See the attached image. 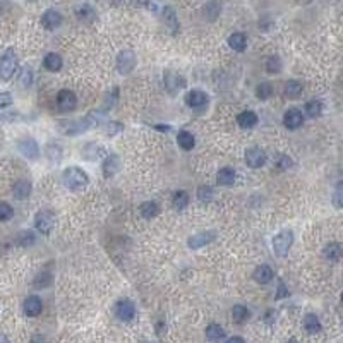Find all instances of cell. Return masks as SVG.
Segmentation results:
<instances>
[{
    "label": "cell",
    "instance_id": "obj_1",
    "mask_svg": "<svg viewBox=\"0 0 343 343\" xmlns=\"http://www.w3.org/2000/svg\"><path fill=\"white\" fill-rule=\"evenodd\" d=\"M62 182L69 190H81L88 185V175L79 167H69L62 173Z\"/></svg>",
    "mask_w": 343,
    "mask_h": 343
},
{
    "label": "cell",
    "instance_id": "obj_2",
    "mask_svg": "<svg viewBox=\"0 0 343 343\" xmlns=\"http://www.w3.org/2000/svg\"><path fill=\"white\" fill-rule=\"evenodd\" d=\"M292 244H293V233L290 232V230H281L280 233H276V235L273 237V251H275V254L280 256V258L288 254Z\"/></svg>",
    "mask_w": 343,
    "mask_h": 343
},
{
    "label": "cell",
    "instance_id": "obj_3",
    "mask_svg": "<svg viewBox=\"0 0 343 343\" xmlns=\"http://www.w3.org/2000/svg\"><path fill=\"white\" fill-rule=\"evenodd\" d=\"M17 69V59L14 55V50L9 48L6 54L0 57V77L4 81H9L12 76H14Z\"/></svg>",
    "mask_w": 343,
    "mask_h": 343
},
{
    "label": "cell",
    "instance_id": "obj_4",
    "mask_svg": "<svg viewBox=\"0 0 343 343\" xmlns=\"http://www.w3.org/2000/svg\"><path fill=\"white\" fill-rule=\"evenodd\" d=\"M54 225H55V218L50 211L41 210L34 216V227H36L38 232L43 233V235H50V232L54 230Z\"/></svg>",
    "mask_w": 343,
    "mask_h": 343
},
{
    "label": "cell",
    "instance_id": "obj_5",
    "mask_svg": "<svg viewBox=\"0 0 343 343\" xmlns=\"http://www.w3.org/2000/svg\"><path fill=\"white\" fill-rule=\"evenodd\" d=\"M59 129L66 134V136H77V134L86 132L91 127L84 117V119H81V120H64V122L59 124Z\"/></svg>",
    "mask_w": 343,
    "mask_h": 343
},
{
    "label": "cell",
    "instance_id": "obj_6",
    "mask_svg": "<svg viewBox=\"0 0 343 343\" xmlns=\"http://www.w3.org/2000/svg\"><path fill=\"white\" fill-rule=\"evenodd\" d=\"M136 67V54L132 50H122L117 55V71L120 74H129Z\"/></svg>",
    "mask_w": 343,
    "mask_h": 343
},
{
    "label": "cell",
    "instance_id": "obj_7",
    "mask_svg": "<svg viewBox=\"0 0 343 343\" xmlns=\"http://www.w3.org/2000/svg\"><path fill=\"white\" fill-rule=\"evenodd\" d=\"M115 316L124 323H129V321L134 319L136 316V306L132 304V301H127V299H122L115 304Z\"/></svg>",
    "mask_w": 343,
    "mask_h": 343
},
{
    "label": "cell",
    "instance_id": "obj_8",
    "mask_svg": "<svg viewBox=\"0 0 343 343\" xmlns=\"http://www.w3.org/2000/svg\"><path fill=\"white\" fill-rule=\"evenodd\" d=\"M77 105V98L71 89H62L57 94V107L62 112H71Z\"/></svg>",
    "mask_w": 343,
    "mask_h": 343
},
{
    "label": "cell",
    "instance_id": "obj_9",
    "mask_svg": "<svg viewBox=\"0 0 343 343\" xmlns=\"http://www.w3.org/2000/svg\"><path fill=\"white\" fill-rule=\"evenodd\" d=\"M17 148H19L21 155L26 156V158H29V160H36L38 155H40V148H38L36 141L31 137L21 139V141L17 142Z\"/></svg>",
    "mask_w": 343,
    "mask_h": 343
},
{
    "label": "cell",
    "instance_id": "obj_10",
    "mask_svg": "<svg viewBox=\"0 0 343 343\" xmlns=\"http://www.w3.org/2000/svg\"><path fill=\"white\" fill-rule=\"evenodd\" d=\"M266 162V155L259 148H249L246 150V163L251 168H261Z\"/></svg>",
    "mask_w": 343,
    "mask_h": 343
},
{
    "label": "cell",
    "instance_id": "obj_11",
    "mask_svg": "<svg viewBox=\"0 0 343 343\" xmlns=\"http://www.w3.org/2000/svg\"><path fill=\"white\" fill-rule=\"evenodd\" d=\"M304 124V114L299 108H290V110L285 112L283 115V125L286 129H290V131H293V129H299L301 125Z\"/></svg>",
    "mask_w": 343,
    "mask_h": 343
},
{
    "label": "cell",
    "instance_id": "obj_12",
    "mask_svg": "<svg viewBox=\"0 0 343 343\" xmlns=\"http://www.w3.org/2000/svg\"><path fill=\"white\" fill-rule=\"evenodd\" d=\"M165 86H167L168 93L175 94L179 89L185 88V79H184V77H180L177 72L167 71V72H165Z\"/></svg>",
    "mask_w": 343,
    "mask_h": 343
},
{
    "label": "cell",
    "instance_id": "obj_13",
    "mask_svg": "<svg viewBox=\"0 0 343 343\" xmlns=\"http://www.w3.org/2000/svg\"><path fill=\"white\" fill-rule=\"evenodd\" d=\"M185 103L194 108V110H199V108L206 107L208 103V94L205 91H199V89H192L190 93H187V96H185Z\"/></svg>",
    "mask_w": 343,
    "mask_h": 343
},
{
    "label": "cell",
    "instance_id": "obj_14",
    "mask_svg": "<svg viewBox=\"0 0 343 343\" xmlns=\"http://www.w3.org/2000/svg\"><path fill=\"white\" fill-rule=\"evenodd\" d=\"M24 314L29 316V318H36L38 314H41L43 311V302L40 297H36V295H31V297H28L24 301Z\"/></svg>",
    "mask_w": 343,
    "mask_h": 343
},
{
    "label": "cell",
    "instance_id": "obj_15",
    "mask_svg": "<svg viewBox=\"0 0 343 343\" xmlns=\"http://www.w3.org/2000/svg\"><path fill=\"white\" fill-rule=\"evenodd\" d=\"M60 23H62V16H60V12L54 11V9H48V11L43 12L41 24H43V28H45V29H50V31H52V29L59 28Z\"/></svg>",
    "mask_w": 343,
    "mask_h": 343
},
{
    "label": "cell",
    "instance_id": "obj_16",
    "mask_svg": "<svg viewBox=\"0 0 343 343\" xmlns=\"http://www.w3.org/2000/svg\"><path fill=\"white\" fill-rule=\"evenodd\" d=\"M216 233L215 232H201V233H196V235L189 237L187 240V246L190 249H199V247H205L206 244H210L211 240H215Z\"/></svg>",
    "mask_w": 343,
    "mask_h": 343
},
{
    "label": "cell",
    "instance_id": "obj_17",
    "mask_svg": "<svg viewBox=\"0 0 343 343\" xmlns=\"http://www.w3.org/2000/svg\"><path fill=\"white\" fill-rule=\"evenodd\" d=\"M162 19H163V24L167 26L168 31H172L175 34L179 31V19H177V14L175 11H173L172 7H165L162 11Z\"/></svg>",
    "mask_w": 343,
    "mask_h": 343
},
{
    "label": "cell",
    "instance_id": "obj_18",
    "mask_svg": "<svg viewBox=\"0 0 343 343\" xmlns=\"http://www.w3.org/2000/svg\"><path fill=\"white\" fill-rule=\"evenodd\" d=\"M105 156V148L96 144V142H89L82 148V158L84 160H98Z\"/></svg>",
    "mask_w": 343,
    "mask_h": 343
},
{
    "label": "cell",
    "instance_id": "obj_19",
    "mask_svg": "<svg viewBox=\"0 0 343 343\" xmlns=\"http://www.w3.org/2000/svg\"><path fill=\"white\" fill-rule=\"evenodd\" d=\"M120 168V160L117 155H108L107 160L103 162V175L105 177H114Z\"/></svg>",
    "mask_w": 343,
    "mask_h": 343
},
{
    "label": "cell",
    "instance_id": "obj_20",
    "mask_svg": "<svg viewBox=\"0 0 343 343\" xmlns=\"http://www.w3.org/2000/svg\"><path fill=\"white\" fill-rule=\"evenodd\" d=\"M12 192H14V198L23 201V199H28L29 194H31V182L28 180H17L12 187Z\"/></svg>",
    "mask_w": 343,
    "mask_h": 343
},
{
    "label": "cell",
    "instance_id": "obj_21",
    "mask_svg": "<svg viewBox=\"0 0 343 343\" xmlns=\"http://www.w3.org/2000/svg\"><path fill=\"white\" fill-rule=\"evenodd\" d=\"M323 254H324V258H326L328 261L335 263V261H338V259H340L341 256H343L341 246L338 244V242H329V244L324 246Z\"/></svg>",
    "mask_w": 343,
    "mask_h": 343
},
{
    "label": "cell",
    "instance_id": "obj_22",
    "mask_svg": "<svg viewBox=\"0 0 343 343\" xmlns=\"http://www.w3.org/2000/svg\"><path fill=\"white\" fill-rule=\"evenodd\" d=\"M237 124H238V127H242V129H253L254 125L258 124V115H256L254 112L246 110V112H242V114H238Z\"/></svg>",
    "mask_w": 343,
    "mask_h": 343
},
{
    "label": "cell",
    "instance_id": "obj_23",
    "mask_svg": "<svg viewBox=\"0 0 343 343\" xmlns=\"http://www.w3.org/2000/svg\"><path fill=\"white\" fill-rule=\"evenodd\" d=\"M304 329H306L309 335H318L321 331V323L316 314H306L304 316Z\"/></svg>",
    "mask_w": 343,
    "mask_h": 343
},
{
    "label": "cell",
    "instance_id": "obj_24",
    "mask_svg": "<svg viewBox=\"0 0 343 343\" xmlns=\"http://www.w3.org/2000/svg\"><path fill=\"white\" fill-rule=\"evenodd\" d=\"M235 170L230 167H225L221 168V170L216 173V182H218L220 185H232L233 182H235Z\"/></svg>",
    "mask_w": 343,
    "mask_h": 343
},
{
    "label": "cell",
    "instance_id": "obj_25",
    "mask_svg": "<svg viewBox=\"0 0 343 343\" xmlns=\"http://www.w3.org/2000/svg\"><path fill=\"white\" fill-rule=\"evenodd\" d=\"M43 66H45V69H48L50 72H59L62 69V57L52 52V54H48L43 59Z\"/></svg>",
    "mask_w": 343,
    "mask_h": 343
},
{
    "label": "cell",
    "instance_id": "obj_26",
    "mask_svg": "<svg viewBox=\"0 0 343 343\" xmlns=\"http://www.w3.org/2000/svg\"><path fill=\"white\" fill-rule=\"evenodd\" d=\"M254 280L261 285L270 283V281L273 280V270L268 266V264H263V266H259L258 270L254 271Z\"/></svg>",
    "mask_w": 343,
    "mask_h": 343
},
{
    "label": "cell",
    "instance_id": "obj_27",
    "mask_svg": "<svg viewBox=\"0 0 343 343\" xmlns=\"http://www.w3.org/2000/svg\"><path fill=\"white\" fill-rule=\"evenodd\" d=\"M228 45H230V48L235 50V52H244L246 46H247L246 34L244 33H233V34H230Z\"/></svg>",
    "mask_w": 343,
    "mask_h": 343
},
{
    "label": "cell",
    "instance_id": "obj_28",
    "mask_svg": "<svg viewBox=\"0 0 343 343\" xmlns=\"http://www.w3.org/2000/svg\"><path fill=\"white\" fill-rule=\"evenodd\" d=\"M139 213H141L142 218L151 220L160 213V206L156 205V203H153V201H146V203H142V205L139 206Z\"/></svg>",
    "mask_w": 343,
    "mask_h": 343
},
{
    "label": "cell",
    "instance_id": "obj_29",
    "mask_svg": "<svg viewBox=\"0 0 343 343\" xmlns=\"http://www.w3.org/2000/svg\"><path fill=\"white\" fill-rule=\"evenodd\" d=\"M302 89H304V86H302L299 81H286L283 93H285V96H286V98L293 100V98H299V96H301V94H302Z\"/></svg>",
    "mask_w": 343,
    "mask_h": 343
},
{
    "label": "cell",
    "instance_id": "obj_30",
    "mask_svg": "<svg viewBox=\"0 0 343 343\" xmlns=\"http://www.w3.org/2000/svg\"><path fill=\"white\" fill-rule=\"evenodd\" d=\"M76 14H77V19L82 21V23H91V21L96 17V12H94V9L91 7V6H88V4H82L81 7H77Z\"/></svg>",
    "mask_w": 343,
    "mask_h": 343
},
{
    "label": "cell",
    "instance_id": "obj_31",
    "mask_svg": "<svg viewBox=\"0 0 343 343\" xmlns=\"http://www.w3.org/2000/svg\"><path fill=\"white\" fill-rule=\"evenodd\" d=\"M172 205H173V208H175L177 211L185 210L187 205H189V194L185 192V190H177V192L173 194V198H172Z\"/></svg>",
    "mask_w": 343,
    "mask_h": 343
},
{
    "label": "cell",
    "instance_id": "obj_32",
    "mask_svg": "<svg viewBox=\"0 0 343 343\" xmlns=\"http://www.w3.org/2000/svg\"><path fill=\"white\" fill-rule=\"evenodd\" d=\"M177 141H179V146L185 151H190L194 146H196V139H194L192 134L187 131H180L179 136H177Z\"/></svg>",
    "mask_w": 343,
    "mask_h": 343
},
{
    "label": "cell",
    "instance_id": "obj_33",
    "mask_svg": "<svg viewBox=\"0 0 343 343\" xmlns=\"http://www.w3.org/2000/svg\"><path fill=\"white\" fill-rule=\"evenodd\" d=\"M206 338L210 341H220L225 338V329L216 323H211L210 326L206 328Z\"/></svg>",
    "mask_w": 343,
    "mask_h": 343
},
{
    "label": "cell",
    "instance_id": "obj_34",
    "mask_svg": "<svg viewBox=\"0 0 343 343\" xmlns=\"http://www.w3.org/2000/svg\"><path fill=\"white\" fill-rule=\"evenodd\" d=\"M34 240H36V237H34V233L31 230H23V232H19L16 235V242L17 246L21 247H29L34 244Z\"/></svg>",
    "mask_w": 343,
    "mask_h": 343
},
{
    "label": "cell",
    "instance_id": "obj_35",
    "mask_svg": "<svg viewBox=\"0 0 343 343\" xmlns=\"http://www.w3.org/2000/svg\"><path fill=\"white\" fill-rule=\"evenodd\" d=\"M321 112H323V103H321L319 100H311V102L306 103V114L307 117H311V119L319 117Z\"/></svg>",
    "mask_w": 343,
    "mask_h": 343
},
{
    "label": "cell",
    "instance_id": "obj_36",
    "mask_svg": "<svg viewBox=\"0 0 343 343\" xmlns=\"http://www.w3.org/2000/svg\"><path fill=\"white\" fill-rule=\"evenodd\" d=\"M249 318V309H247L246 306H233V309H232V319L235 321V323L238 324H242L244 321Z\"/></svg>",
    "mask_w": 343,
    "mask_h": 343
},
{
    "label": "cell",
    "instance_id": "obj_37",
    "mask_svg": "<svg viewBox=\"0 0 343 343\" xmlns=\"http://www.w3.org/2000/svg\"><path fill=\"white\" fill-rule=\"evenodd\" d=\"M17 82H19V86H23V88H29L33 82V72L29 67H23L19 72V77H17Z\"/></svg>",
    "mask_w": 343,
    "mask_h": 343
},
{
    "label": "cell",
    "instance_id": "obj_38",
    "mask_svg": "<svg viewBox=\"0 0 343 343\" xmlns=\"http://www.w3.org/2000/svg\"><path fill=\"white\" fill-rule=\"evenodd\" d=\"M50 283H52V275L48 271L38 273L36 278H34V281H33L34 288H45V286H48Z\"/></svg>",
    "mask_w": 343,
    "mask_h": 343
},
{
    "label": "cell",
    "instance_id": "obj_39",
    "mask_svg": "<svg viewBox=\"0 0 343 343\" xmlns=\"http://www.w3.org/2000/svg\"><path fill=\"white\" fill-rule=\"evenodd\" d=\"M46 158H48L52 163H59L60 158H62V148L59 144H50L46 148Z\"/></svg>",
    "mask_w": 343,
    "mask_h": 343
},
{
    "label": "cell",
    "instance_id": "obj_40",
    "mask_svg": "<svg viewBox=\"0 0 343 343\" xmlns=\"http://www.w3.org/2000/svg\"><path fill=\"white\" fill-rule=\"evenodd\" d=\"M273 93V88L270 82H261V84H258V88H256V96L259 100H268L271 96Z\"/></svg>",
    "mask_w": 343,
    "mask_h": 343
},
{
    "label": "cell",
    "instance_id": "obj_41",
    "mask_svg": "<svg viewBox=\"0 0 343 343\" xmlns=\"http://www.w3.org/2000/svg\"><path fill=\"white\" fill-rule=\"evenodd\" d=\"M266 71L270 74H278L281 71V60L280 57H276V55H273L266 60Z\"/></svg>",
    "mask_w": 343,
    "mask_h": 343
},
{
    "label": "cell",
    "instance_id": "obj_42",
    "mask_svg": "<svg viewBox=\"0 0 343 343\" xmlns=\"http://www.w3.org/2000/svg\"><path fill=\"white\" fill-rule=\"evenodd\" d=\"M331 203H333V206L338 208V210L343 208V184L336 185L335 192H333V198H331Z\"/></svg>",
    "mask_w": 343,
    "mask_h": 343
},
{
    "label": "cell",
    "instance_id": "obj_43",
    "mask_svg": "<svg viewBox=\"0 0 343 343\" xmlns=\"http://www.w3.org/2000/svg\"><path fill=\"white\" fill-rule=\"evenodd\" d=\"M12 215H14V210H12V206L9 205V203H0V221H7L12 218Z\"/></svg>",
    "mask_w": 343,
    "mask_h": 343
},
{
    "label": "cell",
    "instance_id": "obj_44",
    "mask_svg": "<svg viewBox=\"0 0 343 343\" xmlns=\"http://www.w3.org/2000/svg\"><path fill=\"white\" fill-rule=\"evenodd\" d=\"M213 194H215V192H213V189L210 187V185H203V187L198 189V198L201 199V201H205V203L206 201H211Z\"/></svg>",
    "mask_w": 343,
    "mask_h": 343
},
{
    "label": "cell",
    "instance_id": "obj_45",
    "mask_svg": "<svg viewBox=\"0 0 343 343\" xmlns=\"http://www.w3.org/2000/svg\"><path fill=\"white\" fill-rule=\"evenodd\" d=\"M292 167V160L288 158L286 155H280L276 158V168H280V170H286V168Z\"/></svg>",
    "mask_w": 343,
    "mask_h": 343
},
{
    "label": "cell",
    "instance_id": "obj_46",
    "mask_svg": "<svg viewBox=\"0 0 343 343\" xmlns=\"http://www.w3.org/2000/svg\"><path fill=\"white\" fill-rule=\"evenodd\" d=\"M288 295H290V292H288V288H286V285L283 283V280H278V288H276L275 299L280 301V299H285V297H288Z\"/></svg>",
    "mask_w": 343,
    "mask_h": 343
},
{
    "label": "cell",
    "instance_id": "obj_47",
    "mask_svg": "<svg viewBox=\"0 0 343 343\" xmlns=\"http://www.w3.org/2000/svg\"><path fill=\"white\" fill-rule=\"evenodd\" d=\"M105 125H107L105 132L108 134V136H115L117 132L122 131V124H119V122H107Z\"/></svg>",
    "mask_w": 343,
    "mask_h": 343
},
{
    "label": "cell",
    "instance_id": "obj_48",
    "mask_svg": "<svg viewBox=\"0 0 343 343\" xmlns=\"http://www.w3.org/2000/svg\"><path fill=\"white\" fill-rule=\"evenodd\" d=\"M12 103V94L11 93H0V108H6Z\"/></svg>",
    "mask_w": 343,
    "mask_h": 343
},
{
    "label": "cell",
    "instance_id": "obj_49",
    "mask_svg": "<svg viewBox=\"0 0 343 343\" xmlns=\"http://www.w3.org/2000/svg\"><path fill=\"white\" fill-rule=\"evenodd\" d=\"M225 343H246V340L242 336H230Z\"/></svg>",
    "mask_w": 343,
    "mask_h": 343
},
{
    "label": "cell",
    "instance_id": "obj_50",
    "mask_svg": "<svg viewBox=\"0 0 343 343\" xmlns=\"http://www.w3.org/2000/svg\"><path fill=\"white\" fill-rule=\"evenodd\" d=\"M31 343H45V338L40 336V335H34V336L31 338Z\"/></svg>",
    "mask_w": 343,
    "mask_h": 343
},
{
    "label": "cell",
    "instance_id": "obj_51",
    "mask_svg": "<svg viewBox=\"0 0 343 343\" xmlns=\"http://www.w3.org/2000/svg\"><path fill=\"white\" fill-rule=\"evenodd\" d=\"M0 343H9V340L4 335H0Z\"/></svg>",
    "mask_w": 343,
    "mask_h": 343
},
{
    "label": "cell",
    "instance_id": "obj_52",
    "mask_svg": "<svg viewBox=\"0 0 343 343\" xmlns=\"http://www.w3.org/2000/svg\"><path fill=\"white\" fill-rule=\"evenodd\" d=\"M286 343H299V341L295 340V338H292V340H288V341H286Z\"/></svg>",
    "mask_w": 343,
    "mask_h": 343
},
{
    "label": "cell",
    "instance_id": "obj_53",
    "mask_svg": "<svg viewBox=\"0 0 343 343\" xmlns=\"http://www.w3.org/2000/svg\"><path fill=\"white\" fill-rule=\"evenodd\" d=\"M341 302H343V292H341Z\"/></svg>",
    "mask_w": 343,
    "mask_h": 343
}]
</instances>
